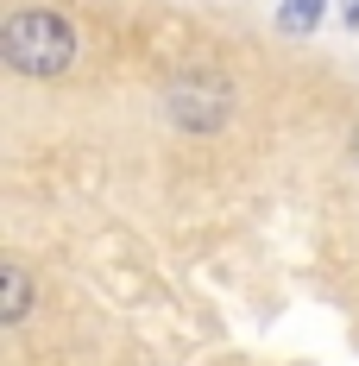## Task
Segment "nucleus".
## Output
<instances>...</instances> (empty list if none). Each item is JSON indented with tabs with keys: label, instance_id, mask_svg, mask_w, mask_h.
Here are the masks:
<instances>
[{
	"label": "nucleus",
	"instance_id": "obj_1",
	"mask_svg": "<svg viewBox=\"0 0 359 366\" xmlns=\"http://www.w3.org/2000/svg\"><path fill=\"white\" fill-rule=\"evenodd\" d=\"M0 44H6V64L19 76H44V82L76 64V26L64 13H44V6L13 13L6 32H0Z\"/></svg>",
	"mask_w": 359,
	"mask_h": 366
},
{
	"label": "nucleus",
	"instance_id": "obj_2",
	"mask_svg": "<svg viewBox=\"0 0 359 366\" xmlns=\"http://www.w3.org/2000/svg\"><path fill=\"white\" fill-rule=\"evenodd\" d=\"M227 108H233V95H227L221 76H183V82H171V120L183 133H221Z\"/></svg>",
	"mask_w": 359,
	"mask_h": 366
},
{
	"label": "nucleus",
	"instance_id": "obj_3",
	"mask_svg": "<svg viewBox=\"0 0 359 366\" xmlns=\"http://www.w3.org/2000/svg\"><path fill=\"white\" fill-rule=\"evenodd\" d=\"M26 310H32V278H26L19 265H6V272H0V316L19 322Z\"/></svg>",
	"mask_w": 359,
	"mask_h": 366
},
{
	"label": "nucleus",
	"instance_id": "obj_4",
	"mask_svg": "<svg viewBox=\"0 0 359 366\" xmlns=\"http://www.w3.org/2000/svg\"><path fill=\"white\" fill-rule=\"evenodd\" d=\"M322 13H328V0H284V6H278V26H284L290 38H309L322 26Z\"/></svg>",
	"mask_w": 359,
	"mask_h": 366
},
{
	"label": "nucleus",
	"instance_id": "obj_5",
	"mask_svg": "<svg viewBox=\"0 0 359 366\" xmlns=\"http://www.w3.org/2000/svg\"><path fill=\"white\" fill-rule=\"evenodd\" d=\"M340 13H347V32H359V0H340Z\"/></svg>",
	"mask_w": 359,
	"mask_h": 366
},
{
	"label": "nucleus",
	"instance_id": "obj_6",
	"mask_svg": "<svg viewBox=\"0 0 359 366\" xmlns=\"http://www.w3.org/2000/svg\"><path fill=\"white\" fill-rule=\"evenodd\" d=\"M353 164H359V133H353Z\"/></svg>",
	"mask_w": 359,
	"mask_h": 366
}]
</instances>
